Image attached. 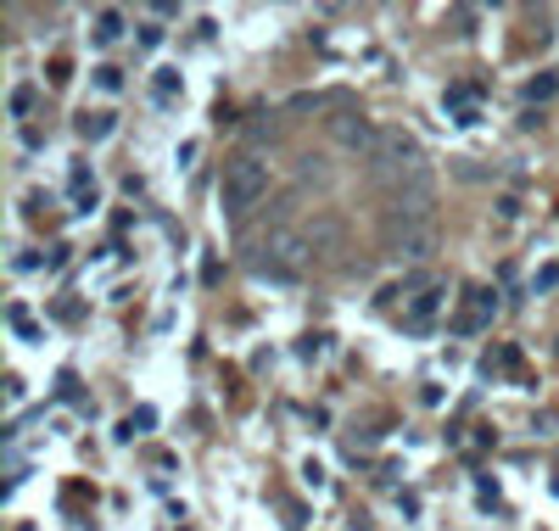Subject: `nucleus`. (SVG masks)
I'll return each mask as SVG.
<instances>
[{
	"label": "nucleus",
	"instance_id": "nucleus-1",
	"mask_svg": "<svg viewBox=\"0 0 559 531\" xmlns=\"http://www.w3.org/2000/svg\"><path fill=\"white\" fill-rule=\"evenodd\" d=\"M263 197H269V163H263V157H236V163L224 168V179H218V208H224L229 219H247Z\"/></svg>",
	"mask_w": 559,
	"mask_h": 531
},
{
	"label": "nucleus",
	"instance_id": "nucleus-2",
	"mask_svg": "<svg viewBox=\"0 0 559 531\" xmlns=\"http://www.w3.org/2000/svg\"><path fill=\"white\" fill-rule=\"evenodd\" d=\"M414 174H426L419 140L403 129H381L376 134V179H414Z\"/></svg>",
	"mask_w": 559,
	"mask_h": 531
},
{
	"label": "nucleus",
	"instance_id": "nucleus-3",
	"mask_svg": "<svg viewBox=\"0 0 559 531\" xmlns=\"http://www.w3.org/2000/svg\"><path fill=\"white\" fill-rule=\"evenodd\" d=\"M258 252H263V258H258V269H269L274 280H297V274H302V269L313 263V247H308V235H292V229L269 235Z\"/></svg>",
	"mask_w": 559,
	"mask_h": 531
},
{
	"label": "nucleus",
	"instance_id": "nucleus-4",
	"mask_svg": "<svg viewBox=\"0 0 559 531\" xmlns=\"http://www.w3.org/2000/svg\"><path fill=\"white\" fill-rule=\"evenodd\" d=\"M431 252H437V229H431V224H403L397 258H431Z\"/></svg>",
	"mask_w": 559,
	"mask_h": 531
},
{
	"label": "nucleus",
	"instance_id": "nucleus-5",
	"mask_svg": "<svg viewBox=\"0 0 559 531\" xmlns=\"http://www.w3.org/2000/svg\"><path fill=\"white\" fill-rule=\"evenodd\" d=\"M302 235H308L313 258H319V252H336V240H342V219H336V213H319V219H313Z\"/></svg>",
	"mask_w": 559,
	"mask_h": 531
},
{
	"label": "nucleus",
	"instance_id": "nucleus-6",
	"mask_svg": "<svg viewBox=\"0 0 559 531\" xmlns=\"http://www.w3.org/2000/svg\"><path fill=\"white\" fill-rule=\"evenodd\" d=\"M437 303H442V292H437V285H431V292H426V297H419V303H414V308H408L403 319H408L414 330H419V324H431V314H437Z\"/></svg>",
	"mask_w": 559,
	"mask_h": 531
},
{
	"label": "nucleus",
	"instance_id": "nucleus-7",
	"mask_svg": "<svg viewBox=\"0 0 559 531\" xmlns=\"http://www.w3.org/2000/svg\"><path fill=\"white\" fill-rule=\"evenodd\" d=\"M79 134H84V140H107V134H112V113H84V118H79Z\"/></svg>",
	"mask_w": 559,
	"mask_h": 531
},
{
	"label": "nucleus",
	"instance_id": "nucleus-8",
	"mask_svg": "<svg viewBox=\"0 0 559 531\" xmlns=\"http://www.w3.org/2000/svg\"><path fill=\"white\" fill-rule=\"evenodd\" d=\"M118 34H123V17H118V12H102V17H96V39H102V45H112Z\"/></svg>",
	"mask_w": 559,
	"mask_h": 531
}]
</instances>
